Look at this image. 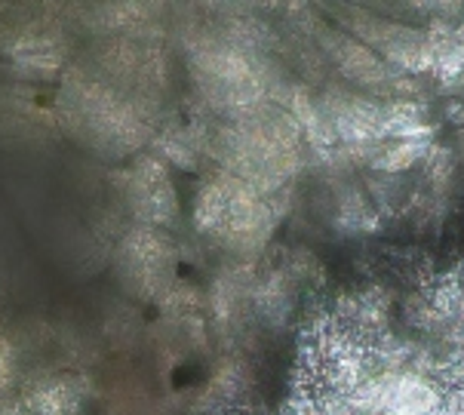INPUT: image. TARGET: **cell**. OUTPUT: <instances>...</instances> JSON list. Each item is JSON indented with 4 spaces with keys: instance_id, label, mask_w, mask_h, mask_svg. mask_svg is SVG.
Segmentation results:
<instances>
[{
    "instance_id": "6da1fadb",
    "label": "cell",
    "mask_w": 464,
    "mask_h": 415,
    "mask_svg": "<svg viewBox=\"0 0 464 415\" xmlns=\"http://www.w3.org/2000/svg\"><path fill=\"white\" fill-rule=\"evenodd\" d=\"M86 406V381L77 375H46L25 391L22 415H81Z\"/></svg>"
},
{
    "instance_id": "7a4b0ae2",
    "label": "cell",
    "mask_w": 464,
    "mask_h": 415,
    "mask_svg": "<svg viewBox=\"0 0 464 415\" xmlns=\"http://www.w3.org/2000/svg\"><path fill=\"white\" fill-rule=\"evenodd\" d=\"M13 375H15V351H13V344L0 335V391L10 385Z\"/></svg>"
},
{
    "instance_id": "3957f363",
    "label": "cell",
    "mask_w": 464,
    "mask_h": 415,
    "mask_svg": "<svg viewBox=\"0 0 464 415\" xmlns=\"http://www.w3.org/2000/svg\"><path fill=\"white\" fill-rule=\"evenodd\" d=\"M0 415H22L19 406H10V403H0Z\"/></svg>"
}]
</instances>
